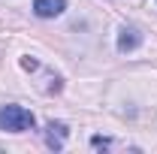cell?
Returning <instances> with one entry per match:
<instances>
[{
  "mask_svg": "<svg viewBox=\"0 0 157 154\" xmlns=\"http://www.w3.org/2000/svg\"><path fill=\"white\" fill-rule=\"evenodd\" d=\"M67 124L63 121H48V127H45V142H48V148H55L60 151L63 148V142H67Z\"/></svg>",
  "mask_w": 157,
  "mask_h": 154,
  "instance_id": "277c9868",
  "label": "cell"
},
{
  "mask_svg": "<svg viewBox=\"0 0 157 154\" xmlns=\"http://www.w3.org/2000/svg\"><path fill=\"white\" fill-rule=\"evenodd\" d=\"M91 145H94V148H109V139H103V136H94V139H91Z\"/></svg>",
  "mask_w": 157,
  "mask_h": 154,
  "instance_id": "5b68a950",
  "label": "cell"
},
{
  "mask_svg": "<svg viewBox=\"0 0 157 154\" xmlns=\"http://www.w3.org/2000/svg\"><path fill=\"white\" fill-rule=\"evenodd\" d=\"M67 9V0H33V12L36 18H58Z\"/></svg>",
  "mask_w": 157,
  "mask_h": 154,
  "instance_id": "3957f363",
  "label": "cell"
},
{
  "mask_svg": "<svg viewBox=\"0 0 157 154\" xmlns=\"http://www.w3.org/2000/svg\"><path fill=\"white\" fill-rule=\"evenodd\" d=\"M33 124H36V118H33L30 109H24V106L9 103V106L0 109V130H6V133H24V130H33Z\"/></svg>",
  "mask_w": 157,
  "mask_h": 154,
  "instance_id": "6da1fadb",
  "label": "cell"
},
{
  "mask_svg": "<svg viewBox=\"0 0 157 154\" xmlns=\"http://www.w3.org/2000/svg\"><path fill=\"white\" fill-rule=\"evenodd\" d=\"M21 67H24V70H36L39 64H36L33 58H21Z\"/></svg>",
  "mask_w": 157,
  "mask_h": 154,
  "instance_id": "8992f818",
  "label": "cell"
},
{
  "mask_svg": "<svg viewBox=\"0 0 157 154\" xmlns=\"http://www.w3.org/2000/svg\"><path fill=\"white\" fill-rule=\"evenodd\" d=\"M139 45H142V30L133 27V24H124L118 30V52L121 55H130V52H136Z\"/></svg>",
  "mask_w": 157,
  "mask_h": 154,
  "instance_id": "7a4b0ae2",
  "label": "cell"
}]
</instances>
